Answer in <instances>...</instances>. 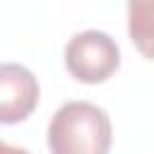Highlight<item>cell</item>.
<instances>
[{"label":"cell","instance_id":"cell-5","mask_svg":"<svg viewBox=\"0 0 154 154\" xmlns=\"http://www.w3.org/2000/svg\"><path fill=\"white\" fill-rule=\"evenodd\" d=\"M0 154H31V152H26V149H22V147H14V144H10V142H2V144H0Z\"/></svg>","mask_w":154,"mask_h":154},{"label":"cell","instance_id":"cell-1","mask_svg":"<svg viewBox=\"0 0 154 154\" xmlns=\"http://www.w3.org/2000/svg\"><path fill=\"white\" fill-rule=\"evenodd\" d=\"M111 142L108 113L89 101L63 103L48 123L51 154H108Z\"/></svg>","mask_w":154,"mask_h":154},{"label":"cell","instance_id":"cell-3","mask_svg":"<svg viewBox=\"0 0 154 154\" xmlns=\"http://www.w3.org/2000/svg\"><path fill=\"white\" fill-rule=\"evenodd\" d=\"M38 82L34 72L17 63H2L0 67V120L5 125L22 123L38 103Z\"/></svg>","mask_w":154,"mask_h":154},{"label":"cell","instance_id":"cell-2","mask_svg":"<svg viewBox=\"0 0 154 154\" xmlns=\"http://www.w3.org/2000/svg\"><path fill=\"white\" fill-rule=\"evenodd\" d=\"M65 67L82 84H101L120 67V48L108 34L87 29L67 41Z\"/></svg>","mask_w":154,"mask_h":154},{"label":"cell","instance_id":"cell-4","mask_svg":"<svg viewBox=\"0 0 154 154\" xmlns=\"http://www.w3.org/2000/svg\"><path fill=\"white\" fill-rule=\"evenodd\" d=\"M128 34L132 46L154 60V0H128Z\"/></svg>","mask_w":154,"mask_h":154}]
</instances>
